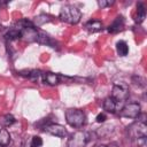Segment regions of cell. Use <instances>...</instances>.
<instances>
[{"label":"cell","instance_id":"obj_1","mask_svg":"<svg viewBox=\"0 0 147 147\" xmlns=\"http://www.w3.org/2000/svg\"><path fill=\"white\" fill-rule=\"evenodd\" d=\"M59 17L62 22H65L69 24H77L82 18V13L76 6L65 5L61 8Z\"/></svg>","mask_w":147,"mask_h":147},{"label":"cell","instance_id":"obj_2","mask_svg":"<svg viewBox=\"0 0 147 147\" xmlns=\"http://www.w3.org/2000/svg\"><path fill=\"white\" fill-rule=\"evenodd\" d=\"M65 121L72 127H82L86 122V116L83 110L70 108L65 111Z\"/></svg>","mask_w":147,"mask_h":147},{"label":"cell","instance_id":"obj_3","mask_svg":"<svg viewBox=\"0 0 147 147\" xmlns=\"http://www.w3.org/2000/svg\"><path fill=\"white\" fill-rule=\"evenodd\" d=\"M129 137L132 140H136L138 138H142L147 136V125L146 122H141V121H137L134 123H132L131 125L127 126L126 129Z\"/></svg>","mask_w":147,"mask_h":147},{"label":"cell","instance_id":"obj_4","mask_svg":"<svg viewBox=\"0 0 147 147\" xmlns=\"http://www.w3.org/2000/svg\"><path fill=\"white\" fill-rule=\"evenodd\" d=\"M88 133L84 131H77L71 134V137L68 140L67 146L68 147H85L88 142Z\"/></svg>","mask_w":147,"mask_h":147},{"label":"cell","instance_id":"obj_5","mask_svg":"<svg viewBox=\"0 0 147 147\" xmlns=\"http://www.w3.org/2000/svg\"><path fill=\"white\" fill-rule=\"evenodd\" d=\"M129 96V86L125 83H117L113 86L111 90V98L116 102H121L126 100Z\"/></svg>","mask_w":147,"mask_h":147},{"label":"cell","instance_id":"obj_6","mask_svg":"<svg viewBox=\"0 0 147 147\" xmlns=\"http://www.w3.org/2000/svg\"><path fill=\"white\" fill-rule=\"evenodd\" d=\"M140 105L137 102H131L125 105L119 111V116L124 118H137L140 115Z\"/></svg>","mask_w":147,"mask_h":147},{"label":"cell","instance_id":"obj_7","mask_svg":"<svg viewBox=\"0 0 147 147\" xmlns=\"http://www.w3.org/2000/svg\"><path fill=\"white\" fill-rule=\"evenodd\" d=\"M45 129V132L52 134V136H55V137H59V138H64L68 132L65 130V127L61 124H55V123H51V124H47L46 126H44Z\"/></svg>","mask_w":147,"mask_h":147},{"label":"cell","instance_id":"obj_8","mask_svg":"<svg viewBox=\"0 0 147 147\" xmlns=\"http://www.w3.org/2000/svg\"><path fill=\"white\" fill-rule=\"evenodd\" d=\"M37 36H38V30L34 26L23 28L22 29V38L25 41H29V42L37 41Z\"/></svg>","mask_w":147,"mask_h":147},{"label":"cell","instance_id":"obj_9","mask_svg":"<svg viewBox=\"0 0 147 147\" xmlns=\"http://www.w3.org/2000/svg\"><path fill=\"white\" fill-rule=\"evenodd\" d=\"M124 25H125V21H124V17L123 16H117L115 18V21L108 26V31L110 33H116V32H119L124 29Z\"/></svg>","mask_w":147,"mask_h":147},{"label":"cell","instance_id":"obj_10","mask_svg":"<svg viewBox=\"0 0 147 147\" xmlns=\"http://www.w3.org/2000/svg\"><path fill=\"white\" fill-rule=\"evenodd\" d=\"M37 42L39 44H44L47 46H51L53 48H55L56 41L54 39H52V37H49L47 33H45L44 31H38V36H37Z\"/></svg>","mask_w":147,"mask_h":147},{"label":"cell","instance_id":"obj_11","mask_svg":"<svg viewBox=\"0 0 147 147\" xmlns=\"http://www.w3.org/2000/svg\"><path fill=\"white\" fill-rule=\"evenodd\" d=\"M114 132V125L113 124H105L101 127H99L95 131V134L98 138H107Z\"/></svg>","mask_w":147,"mask_h":147},{"label":"cell","instance_id":"obj_12","mask_svg":"<svg viewBox=\"0 0 147 147\" xmlns=\"http://www.w3.org/2000/svg\"><path fill=\"white\" fill-rule=\"evenodd\" d=\"M42 80L45 83H47L48 85H57L61 80V76H59L57 74H53V72H44L42 74Z\"/></svg>","mask_w":147,"mask_h":147},{"label":"cell","instance_id":"obj_13","mask_svg":"<svg viewBox=\"0 0 147 147\" xmlns=\"http://www.w3.org/2000/svg\"><path fill=\"white\" fill-rule=\"evenodd\" d=\"M5 37H6L7 40H16V39H20V38H22V29H20L18 26H13V28H10L6 32Z\"/></svg>","mask_w":147,"mask_h":147},{"label":"cell","instance_id":"obj_14","mask_svg":"<svg viewBox=\"0 0 147 147\" xmlns=\"http://www.w3.org/2000/svg\"><path fill=\"white\" fill-rule=\"evenodd\" d=\"M52 21H53V17L51 15H48V14H40V15H38V16H36L33 18L32 23H33V26L36 28V26H40V25H42L45 23H48V22H52Z\"/></svg>","mask_w":147,"mask_h":147},{"label":"cell","instance_id":"obj_15","mask_svg":"<svg viewBox=\"0 0 147 147\" xmlns=\"http://www.w3.org/2000/svg\"><path fill=\"white\" fill-rule=\"evenodd\" d=\"M85 29L88 31V32H98L102 29V22L101 21H98V20H91L88 21L86 24H85Z\"/></svg>","mask_w":147,"mask_h":147},{"label":"cell","instance_id":"obj_16","mask_svg":"<svg viewBox=\"0 0 147 147\" xmlns=\"http://www.w3.org/2000/svg\"><path fill=\"white\" fill-rule=\"evenodd\" d=\"M116 101L111 98V96H109V98H106L105 99V101H103V109L106 110V111H108V113H115V110H116Z\"/></svg>","mask_w":147,"mask_h":147},{"label":"cell","instance_id":"obj_17","mask_svg":"<svg viewBox=\"0 0 147 147\" xmlns=\"http://www.w3.org/2000/svg\"><path fill=\"white\" fill-rule=\"evenodd\" d=\"M10 144V134L6 129L0 130V147H7Z\"/></svg>","mask_w":147,"mask_h":147},{"label":"cell","instance_id":"obj_18","mask_svg":"<svg viewBox=\"0 0 147 147\" xmlns=\"http://www.w3.org/2000/svg\"><path fill=\"white\" fill-rule=\"evenodd\" d=\"M146 17V9H145V6L144 3H138L137 6V15H136V22L137 23H142Z\"/></svg>","mask_w":147,"mask_h":147},{"label":"cell","instance_id":"obj_19","mask_svg":"<svg viewBox=\"0 0 147 147\" xmlns=\"http://www.w3.org/2000/svg\"><path fill=\"white\" fill-rule=\"evenodd\" d=\"M15 117L11 115V114H6V115H2L0 116V125H2L3 127H7V126H10L15 123Z\"/></svg>","mask_w":147,"mask_h":147},{"label":"cell","instance_id":"obj_20","mask_svg":"<svg viewBox=\"0 0 147 147\" xmlns=\"http://www.w3.org/2000/svg\"><path fill=\"white\" fill-rule=\"evenodd\" d=\"M116 51H117V54L119 56H125L129 53V46L124 40H119L116 44Z\"/></svg>","mask_w":147,"mask_h":147},{"label":"cell","instance_id":"obj_21","mask_svg":"<svg viewBox=\"0 0 147 147\" xmlns=\"http://www.w3.org/2000/svg\"><path fill=\"white\" fill-rule=\"evenodd\" d=\"M28 77H29V79H31L32 82L37 83V82H39L40 79H42V72H41L40 70H30Z\"/></svg>","mask_w":147,"mask_h":147},{"label":"cell","instance_id":"obj_22","mask_svg":"<svg viewBox=\"0 0 147 147\" xmlns=\"http://www.w3.org/2000/svg\"><path fill=\"white\" fill-rule=\"evenodd\" d=\"M132 83L134 85H138L139 87H145V85H146L145 79L142 77H140V76H133L132 77Z\"/></svg>","mask_w":147,"mask_h":147},{"label":"cell","instance_id":"obj_23","mask_svg":"<svg viewBox=\"0 0 147 147\" xmlns=\"http://www.w3.org/2000/svg\"><path fill=\"white\" fill-rule=\"evenodd\" d=\"M41 145H42V139L40 137H38V136L32 137L30 147H41Z\"/></svg>","mask_w":147,"mask_h":147},{"label":"cell","instance_id":"obj_24","mask_svg":"<svg viewBox=\"0 0 147 147\" xmlns=\"http://www.w3.org/2000/svg\"><path fill=\"white\" fill-rule=\"evenodd\" d=\"M113 3H114V1H105V0H100V1H98L99 7H101V8H105V7L111 6Z\"/></svg>","mask_w":147,"mask_h":147},{"label":"cell","instance_id":"obj_25","mask_svg":"<svg viewBox=\"0 0 147 147\" xmlns=\"http://www.w3.org/2000/svg\"><path fill=\"white\" fill-rule=\"evenodd\" d=\"M106 119H107V116H106L103 113H100V114L96 116V118H95V121H96L98 123H103Z\"/></svg>","mask_w":147,"mask_h":147},{"label":"cell","instance_id":"obj_26","mask_svg":"<svg viewBox=\"0 0 147 147\" xmlns=\"http://www.w3.org/2000/svg\"><path fill=\"white\" fill-rule=\"evenodd\" d=\"M94 147H107V146H105V145H96V146H94Z\"/></svg>","mask_w":147,"mask_h":147}]
</instances>
